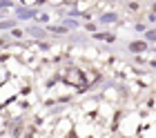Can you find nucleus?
<instances>
[{"mask_svg": "<svg viewBox=\"0 0 156 138\" xmlns=\"http://www.w3.org/2000/svg\"><path fill=\"white\" fill-rule=\"evenodd\" d=\"M131 49H134V51H140V49H145V45H143V43H134V45H131Z\"/></svg>", "mask_w": 156, "mask_h": 138, "instance_id": "nucleus-1", "label": "nucleus"}]
</instances>
